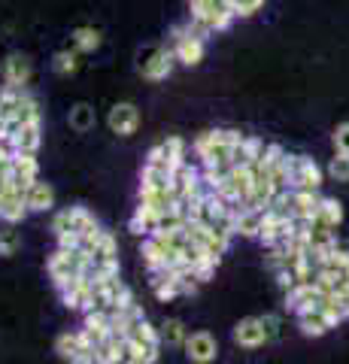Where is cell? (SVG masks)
Returning <instances> with one entry per match:
<instances>
[{
	"label": "cell",
	"mask_w": 349,
	"mask_h": 364,
	"mask_svg": "<svg viewBox=\"0 0 349 364\" xmlns=\"http://www.w3.org/2000/svg\"><path fill=\"white\" fill-rule=\"evenodd\" d=\"M243 140L237 131H204L191 143V149L200 158V164L207 167H234L231 164V149Z\"/></svg>",
	"instance_id": "1"
},
{
	"label": "cell",
	"mask_w": 349,
	"mask_h": 364,
	"mask_svg": "<svg viewBox=\"0 0 349 364\" xmlns=\"http://www.w3.org/2000/svg\"><path fill=\"white\" fill-rule=\"evenodd\" d=\"M171 49L176 55V64L198 67L200 61H204V55H207V40L198 37V33L188 28V21H186V25H176L171 31Z\"/></svg>",
	"instance_id": "2"
},
{
	"label": "cell",
	"mask_w": 349,
	"mask_h": 364,
	"mask_svg": "<svg viewBox=\"0 0 349 364\" xmlns=\"http://www.w3.org/2000/svg\"><path fill=\"white\" fill-rule=\"evenodd\" d=\"M173 67H176V55L171 46H155V49H149L140 58V73H143V79H149V82L167 79L173 73Z\"/></svg>",
	"instance_id": "3"
},
{
	"label": "cell",
	"mask_w": 349,
	"mask_h": 364,
	"mask_svg": "<svg viewBox=\"0 0 349 364\" xmlns=\"http://www.w3.org/2000/svg\"><path fill=\"white\" fill-rule=\"evenodd\" d=\"M289 173H291V188L319 191L322 186V167L307 155H289Z\"/></svg>",
	"instance_id": "4"
},
{
	"label": "cell",
	"mask_w": 349,
	"mask_h": 364,
	"mask_svg": "<svg viewBox=\"0 0 349 364\" xmlns=\"http://www.w3.org/2000/svg\"><path fill=\"white\" fill-rule=\"evenodd\" d=\"M107 124L116 136H134L140 128V109L131 100H122V104H116L107 112Z\"/></svg>",
	"instance_id": "5"
},
{
	"label": "cell",
	"mask_w": 349,
	"mask_h": 364,
	"mask_svg": "<svg viewBox=\"0 0 349 364\" xmlns=\"http://www.w3.org/2000/svg\"><path fill=\"white\" fill-rule=\"evenodd\" d=\"M183 161H188L183 136H167V140H161L159 146H152L149 155H146V164H167L171 170H176Z\"/></svg>",
	"instance_id": "6"
},
{
	"label": "cell",
	"mask_w": 349,
	"mask_h": 364,
	"mask_svg": "<svg viewBox=\"0 0 349 364\" xmlns=\"http://www.w3.org/2000/svg\"><path fill=\"white\" fill-rule=\"evenodd\" d=\"M216 352H219V343L210 331H195L186 337V355L195 364H210L216 358Z\"/></svg>",
	"instance_id": "7"
},
{
	"label": "cell",
	"mask_w": 349,
	"mask_h": 364,
	"mask_svg": "<svg viewBox=\"0 0 349 364\" xmlns=\"http://www.w3.org/2000/svg\"><path fill=\"white\" fill-rule=\"evenodd\" d=\"M234 343L243 346V349H258L267 343V334L262 328V316H246L237 322V328H234Z\"/></svg>",
	"instance_id": "8"
},
{
	"label": "cell",
	"mask_w": 349,
	"mask_h": 364,
	"mask_svg": "<svg viewBox=\"0 0 349 364\" xmlns=\"http://www.w3.org/2000/svg\"><path fill=\"white\" fill-rule=\"evenodd\" d=\"M33 76V67H31V58L21 52H13L6 55L4 61V85H13V88H25Z\"/></svg>",
	"instance_id": "9"
},
{
	"label": "cell",
	"mask_w": 349,
	"mask_h": 364,
	"mask_svg": "<svg viewBox=\"0 0 349 364\" xmlns=\"http://www.w3.org/2000/svg\"><path fill=\"white\" fill-rule=\"evenodd\" d=\"M319 203H322V195L319 191H310V188H291V215L295 219H307L313 222L319 213Z\"/></svg>",
	"instance_id": "10"
},
{
	"label": "cell",
	"mask_w": 349,
	"mask_h": 364,
	"mask_svg": "<svg viewBox=\"0 0 349 364\" xmlns=\"http://www.w3.org/2000/svg\"><path fill=\"white\" fill-rule=\"evenodd\" d=\"M298 328L307 337H322V334H328L331 328H337L334 322H331V316L322 310V306H316V310H304V313H298Z\"/></svg>",
	"instance_id": "11"
},
{
	"label": "cell",
	"mask_w": 349,
	"mask_h": 364,
	"mask_svg": "<svg viewBox=\"0 0 349 364\" xmlns=\"http://www.w3.org/2000/svg\"><path fill=\"white\" fill-rule=\"evenodd\" d=\"M43 128H40V122H31V124H21V128L9 136V146H13L16 152H33L37 155V149H40V143H43V134H40Z\"/></svg>",
	"instance_id": "12"
},
{
	"label": "cell",
	"mask_w": 349,
	"mask_h": 364,
	"mask_svg": "<svg viewBox=\"0 0 349 364\" xmlns=\"http://www.w3.org/2000/svg\"><path fill=\"white\" fill-rule=\"evenodd\" d=\"M140 255H143V264L149 273H159V270L167 267V249H164V243L159 240V237H152V234L146 237L143 246H140Z\"/></svg>",
	"instance_id": "13"
},
{
	"label": "cell",
	"mask_w": 349,
	"mask_h": 364,
	"mask_svg": "<svg viewBox=\"0 0 349 364\" xmlns=\"http://www.w3.org/2000/svg\"><path fill=\"white\" fill-rule=\"evenodd\" d=\"M28 210L31 213H46L52 203H55V188L49 186V182H43V179H33L31 182V188H28Z\"/></svg>",
	"instance_id": "14"
},
{
	"label": "cell",
	"mask_w": 349,
	"mask_h": 364,
	"mask_svg": "<svg viewBox=\"0 0 349 364\" xmlns=\"http://www.w3.org/2000/svg\"><path fill=\"white\" fill-rule=\"evenodd\" d=\"M70 43H73V49L80 52V55H92V52L100 49L104 37H100V31H97V28H92V25H80V28H73Z\"/></svg>",
	"instance_id": "15"
},
{
	"label": "cell",
	"mask_w": 349,
	"mask_h": 364,
	"mask_svg": "<svg viewBox=\"0 0 349 364\" xmlns=\"http://www.w3.org/2000/svg\"><path fill=\"white\" fill-rule=\"evenodd\" d=\"M262 219H264V210L240 207L237 210V219H234V234H240V237H258V231H262Z\"/></svg>",
	"instance_id": "16"
},
{
	"label": "cell",
	"mask_w": 349,
	"mask_h": 364,
	"mask_svg": "<svg viewBox=\"0 0 349 364\" xmlns=\"http://www.w3.org/2000/svg\"><path fill=\"white\" fill-rule=\"evenodd\" d=\"M67 122H70V128L76 134H88L97 124V116H95V107L92 104H76L70 109V116H67Z\"/></svg>",
	"instance_id": "17"
},
{
	"label": "cell",
	"mask_w": 349,
	"mask_h": 364,
	"mask_svg": "<svg viewBox=\"0 0 349 364\" xmlns=\"http://www.w3.org/2000/svg\"><path fill=\"white\" fill-rule=\"evenodd\" d=\"M13 173L21 176V179H28V182L40 179V161H37V155H33V152H16V158H13Z\"/></svg>",
	"instance_id": "18"
},
{
	"label": "cell",
	"mask_w": 349,
	"mask_h": 364,
	"mask_svg": "<svg viewBox=\"0 0 349 364\" xmlns=\"http://www.w3.org/2000/svg\"><path fill=\"white\" fill-rule=\"evenodd\" d=\"M128 340H137V343L149 346V349H159V346H161V331H155V328L146 322V318H140L137 325H131Z\"/></svg>",
	"instance_id": "19"
},
{
	"label": "cell",
	"mask_w": 349,
	"mask_h": 364,
	"mask_svg": "<svg viewBox=\"0 0 349 364\" xmlns=\"http://www.w3.org/2000/svg\"><path fill=\"white\" fill-rule=\"evenodd\" d=\"M52 70L58 76H73L80 70V52L76 49H61L52 55Z\"/></svg>",
	"instance_id": "20"
},
{
	"label": "cell",
	"mask_w": 349,
	"mask_h": 364,
	"mask_svg": "<svg viewBox=\"0 0 349 364\" xmlns=\"http://www.w3.org/2000/svg\"><path fill=\"white\" fill-rule=\"evenodd\" d=\"M316 222H325V225H331V228H340V222H343V203L337 200V198H322L319 213H316Z\"/></svg>",
	"instance_id": "21"
},
{
	"label": "cell",
	"mask_w": 349,
	"mask_h": 364,
	"mask_svg": "<svg viewBox=\"0 0 349 364\" xmlns=\"http://www.w3.org/2000/svg\"><path fill=\"white\" fill-rule=\"evenodd\" d=\"M18 124H31V122H40V104L33 100L28 91L21 95V100H18V107H16V116H13Z\"/></svg>",
	"instance_id": "22"
},
{
	"label": "cell",
	"mask_w": 349,
	"mask_h": 364,
	"mask_svg": "<svg viewBox=\"0 0 349 364\" xmlns=\"http://www.w3.org/2000/svg\"><path fill=\"white\" fill-rule=\"evenodd\" d=\"M161 343L167 346H186V328L179 318H167L161 325Z\"/></svg>",
	"instance_id": "23"
},
{
	"label": "cell",
	"mask_w": 349,
	"mask_h": 364,
	"mask_svg": "<svg viewBox=\"0 0 349 364\" xmlns=\"http://www.w3.org/2000/svg\"><path fill=\"white\" fill-rule=\"evenodd\" d=\"M82 349V343H80V334L76 331H67V334H61L58 340H55V352L64 358V361H73V355Z\"/></svg>",
	"instance_id": "24"
},
{
	"label": "cell",
	"mask_w": 349,
	"mask_h": 364,
	"mask_svg": "<svg viewBox=\"0 0 349 364\" xmlns=\"http://www.w3.org/2000/svg\"><path fill=\"white\" fill-rule=\"evenodd\" d=\"M18 249H21V234L16 231V225L0 228V255L9 258V255H16Z\"/></svg>",
	"instance_id": "25"
},
{
	"label": "cell",
	"mask_w": 349,
	"mask_h": 364,
	"mask_svg": "<svg viewBox=\"0 0 349 364\" xmlns=\"http://www.w3.org/2000/svg\"><path fill=\"white\" fill-rule=\"evenodd\" d=\"M92 258H97V261L119 258V243H116V237H112L109 231L100 234V243H97V249H95V255H92Z\"/></svg>",
	"instance_id": "26"
},
{
	"label": "cell",
	"mask_w": 349,
	"mask_h": 364,
	"mask_svg": "<svg viewBox=\"0 0 349 364\" xmlns=\"http://www.w3.org/2000/svg\"><path fill=\"white\" fill-rule=\"evenodd\" d=\"M328 176L334 182H349V155H340L337 152L331 161H328Z\"/></svg>",
	"instance_id": "27"
},
{
	"label": "cell",
	"mask_w": 349,
	"mask_h": 364,
	"mask_svg": "<svg viewBox=\"0 0 349 364\" xmlns=\"http://www.w3.org/2000/svg\"><path fill=\"white\" fill-rule=\"evenodd\" d=\"M52 231L64 234V231H76V207H67L52 219Z\"/></svg>",
	"instance_id": "28"
},
{
	"label": "cell",
	"mask_w": 349,
	"mask_h": 364,
	"mask_svg": "<svg viewBox=\"0 0 349 364\" xmlns=\"http://www.w3.org/2000/svg\"><path fill=\"white\" fill-rule=\"evenodd\" d=\"M264 6V0H231V9L237 18H249Z\"/></svg>",
	"instance_id": "29"
},
{
	"label": "cell",
	"mask_w": 349,
	"mask_h": 364,
	"mask_svg": "<svg viewBox=\"0 0 349 364\" xmlns=\"http://www.w3.org/2000/svg\"><path fill=\"white\" fill-rule=\"evenodd\" d=\"M334 149L340 155H349V122L337 124L334 128Z\"/></svg>",
	"instance_id": "30"
},
{
	"label": "cell",
	"mask_w": 349,
	"mask_h": 364,
	"mask_svg": "<svg viewBox=\"0 0 349 364\" xmlns=\"http://www.w3.org/2000/svg\"><path fill=\"white\" fill-rule=\"evenodd\" d=\"M55 240H58V249H67V252H73V249H80L82 234H80V231H64V234H55Z\"/></svg>",
	"instance_id": "31"
},
{
	"label": "cell",
	"mask_w": 349,
	"mask_h": 364,
	"mask_svg": "<svg viewBox=\"0 0 349 364\" xmlns=\"http://www.w3.org/2000/svg\"><path fill=\"white\" fill-rule=\"evenodd\" d=\"M262 328H264L267 340H276V337H279V316H274V313L262 316Z\"/></svg>",
	"instance_id": "32"
},
{
	"label": "cell",
	"mask_w": 349,
	"mask_h": 364,
	"mask_svg": "<svg viewBox=\"0 0 349 364\" xmlns=\"http://www.w3.org/2000/svg\"><path fill=\"white\" fill-rule=\"evenodd\" d=\"M128 364H155V361L152 358H131Z\"/></svg>",
	"instance_id": "33"
},
{
	"label": "cell",
	"mask_w": 349,
	"mask_h": 364,
	"mask_svg": "<svg viewBox=\"0 0 349 364\" xmlns=\"http://www.w3.org/2000/svg\"><path fill=\"white\" fill-rule=\"evenodd\" d=\"M4 124H6V122H4V119H0V136H4Z\"/></svg>",
	"instance_id": "34"
},
{
	"label": "cell",
	"mask_w": 349,
	"mask_h": 364,
	"mask_svg": "<svg viewBox=\"0 0 349 364\" xmlns=\"http://www.w3.org/2000/svg\"><path fill=\"white\" fill-rule=\"evenodd\" d=\"M346 294H349V291H346Z\"/></svg>",
	"instance_id": "35"
}]
</instances>
